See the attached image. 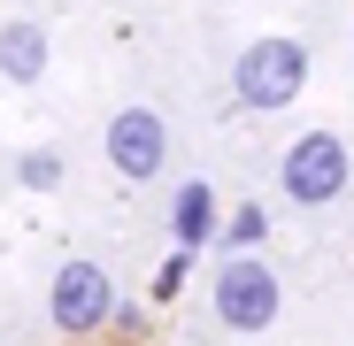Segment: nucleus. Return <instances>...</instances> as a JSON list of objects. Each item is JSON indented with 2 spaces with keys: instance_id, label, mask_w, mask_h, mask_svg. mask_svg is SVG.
<instances>
[{
  "instance_id": "8",
  "label": "nucleus",
  "mask_w": 354,
  "mask_h": 346,
  "mask_svg": "<svg viewBox=\"0 0 354 346\" xmlns=\"http://www.w3.org/2000/svg\"><path fill=\"white\" fill-rule=\"evenodd\" d=\"M216 239H223V254H254V247L270 239V215H262L254 200H239V208L223 215V231H216Z\"/></svg>"
},
{
  "instance_id": "3",
  "label": "nucleus",
  "mask_w": 354,
  "mask_h": 346,
  "mask_svg": "<svg viewBox=\"0 0 354 346\" xmlns=\"http://www.w3.org/2000/svg\"><path fill=\"white\" fill-rule=\"evenodd\" d=\"M277 308H285L277 269L254 262V254H223V269H216V323L223 331H270Z\"/></svg>"
},
{
  "instance_id": "2",
  "label": "nucleus",
  "mask_w": 354,
  "mask_h": 346,
  "mask_svg": "<svg viewBox=\"0 0 354 346\" xmlns=\"http://www.w3.org/2000/svg\"><path fill=\"white\" fill-rule=\"evenodd\" d=\"M346 177H354V154H346L339 131H301L277 162V185H285L292 208H331L346 193Z\"/></svg>"
},
{
  "instance_id": "1",
  "label": "nucleus",
  "mask_w": 354,
  "mask_h": 346,
  "mask_svg": "<svg viewBox=\"0 0 354 346\" xmlns=\"http://www.w3.org/2000/svg\"><path fill=\"white\" fill-rule=\"evenodd\" d=\"M301 85H308V46L285 39V31L277 39H247L239 62H231V93H239V108H254V115L301 100Z\"/></svg>"
},
{
  "instance_id": "7",
  "label": "nucleus",
  "mask_w": 354,
  "mask_h": 346,
  "mask_svg": "<svg viewBox=\"0 0 354 346\" xmlns=\"http://www.w3.org/2000/svg\"><path fill=\"white\" fill-rule=\"evenodd\" d=\"M46 54H54V39H46L39 23H8V31H0V77L39 85V77H46Z\"/></svg>"
},
{
  "instance_id": "5",
  "label": "nucleus",
  "mask_w": 354,
  "mask_h": 346,
  "mask_svg": "<svg viewBox=\"0 0 354 346\" xmlns=\"http://www.w3.org/2000/svg\"><path fill=\"white\" fill-rule=\"evenodd\" d=\"M100 146H108V169H115V177L147 185V177H162V162H169V124H162L154 108H115Z\"/></svg>"
},
{
  "instance_id": "6",
  "label": "nucleus",
  "mask_w": 354,
  "mask_h": 346,
  "mask_svg": "<svg viewBox=\"0 0 354 346\" xmlns=\"http://www.w3.org/2000/svg\"><path fill=\"white\" fill-rule=\"evenodd\" d=\"M223 231V215H216V193L193 177V185H177V200H169V239L177 247H208Z\"/></svg>"
},
{
  "instance_id": "4",
  "label": "nucleus",
  "mask_w": 354,
  "mask_h": 346,
  "mask_svg": "<svg viewBox=\"0 0 354 346\" xmlns=\"http://www.w3.org/2000/svg\"><path fill=\"white\" fill-rule=\"evenodd\" d=\"M46 316H54V331H100V323H115L108 269L100 262H62L54 285H46Z\"/></svg>"
},
{
  "instance_id": "10",
  "label": "nucleus",
  "mask_w": 354,
  "mask_h": 346,
  "mask_svg": "<svg viewBox=\"0 0 354 346\" xmlns=\"http://www.w3.org/2000/svg\"><path fill=\"white\" fill-rule=\"evenodd\" d=\"M16 177H24L31 193H54V185H62V154H54V146H31V154L16 162Z\"/></svg>"
},
{
  "instance_id": "9",
  "label": "nucleus",
  "mask_w": 354,
  "mask_h": 346,
  "mask_svg": "<svg viewBox=\"0 0 354 346\" xmlns=\"http://www.w3.org/2000/svg\"><path fill=\"white\" fill-rule=\"evenodd\" d=\"M185 269H193V247H177V254H169V262L154 269V285H147V300H154V308H169L177 293H185Z\"/></svg>"
}]
</instances>
